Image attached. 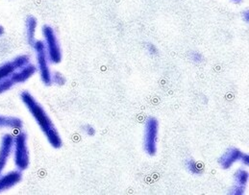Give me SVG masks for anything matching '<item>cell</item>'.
I'll return each instance as SVG.
<instances>
[{
	"label": "cell",
	"mask_w": 249,
	"mask_h": 195,
	"mask_svg": "<svg viewBox=\"0 0 249 195\" xmlns=\"http://www.w3.org/2000/svg\"><path fill=\"white\" fill-rule=\"evenodd\" d=\"M245 190L246 188H242V187H238V186H234L230 192V194L233 195H242L245 194Z\"/></svg>",
	"instance_id": "11"
},
{
	"label": "cell",
	"mask_w": 249,
	"mask_h": 195,
	"mask_svg": "<svg viewBox=\"0 0 249 195\" xmlns=\"http://www.w3.org/2000/svg\"><path fill=\"white\" fill-rule=\"evenodd\" d=\"M249 182V172L245 169H240L235 174V186L246 188Z\"/></svg>",
	"instance_id": "9"
},
{
	"label": "cell",
	"mask_w": 249,
	"mask_h": 195,
	"mask_svg": "<svg viewBox=\"0 0 249 195\" xmlns=\"http://www.w3.org/2000/svg\"><path fill=\"white\" fill-rule=\"evenodd\" d=\"M12 143H13L12 137L10 135H6L2 140V145L0 148V172L4 168L6 164V160L10 155L9 153L12 147Z\"/></svg>",
	"instance_id": "7"
},
{
	"label": "cell",
	"mask_w": 249,
	"mask_h": 195,
	"mask_svg": "<svg viewBox=\"0 0 249 195\" xmlns=\"http://www.w3.org/2000/svg\"><path fill=\"white\" fill-rule=\"evenodd\" d=\"M234 1H241V0H234Z\"/></svg>",
	"instance_id": "16"
},
{
	"label": "cell",
	"mask_w": 249,
	"mask_h": 195,
	"mask_svg": "<svg viewBox=\"0 0 249 195\" xmlns=\"http://www.w3.org/2000/svg\"><path fill=\"white\" fill-rule=\"evenodd\" d=\"M192 59H193V61H195L196 63H198V62L201 61V55L198 54V53H194V54L192 55Z\"/></svg>",
	"instance_id": "13"
},
{
	"label": "cell",
	"mask_w": 249,
	"mask_h": 195,
	"mask_svg": "<svg viewBox=\"0 0 249 195\" xmlns=\"http://www.w3.org/2000/svg\"><path fill=\"white\" fill-rule=\"evenodd\" d=\"M241 161H242L244 164L249 165V155H248V154H246V153H243L242 158H241Z\"/></svg>",
	"instance_id": "14"
},
{
	"label": "cell",
	"mask_w": 249,
	"mask_h": 195,
	"mask_svg": "<svg viewBox=\"0 0 249 195\" xmlns=\"http://www.w3.org/2000/svg\"><path fill=\"white\" fill-rule=\"evenodd\" d=\"M186 165H187V168L189 169V171L192 172L193 174H200L201 168H200L199 164L196 160L190 159V160H187Z\"/></svg>",
	"instance_id": "10"
},
{
	"label": "cell",
	"mask_w": 249,
	"mask_h": 195,
	"mask_svg": "<svg viewBox=\"0 0 249 195\" xmlns=\"http://www.w3.org/2000/svg\"><path fill=\"white\" fill-rule=\"evenodd\" d=\"M84 131H85V133H86L87 135H89V136H93L94 133H95L94 128L91 127L90 125H86V126L84 127Z\"/></svg>",
	"instance_id": "12"
},
{
	"label": "cell",
	"mask_w": 249,
	"mask_h": 195,
	"mask_svg": "<svg viewBox=\"0 0 249 195\" xmlns=\"http://www.w3.org/2000/svg\"><path fill=\"white\" fill-rule=\"evenodd\" d=\"M36 49L38 53V60H39V65H40V70L42 73V78L45 84H50L51 82V76L47 65V60L45 56V50H44V45L41 41H38L36 43Z\"/></svg>",
	"instance_id": "5"
},
{
	"label": "cell",
	"mask_w": 249,
	"mask_h": 195,
	"mask_svg": "<svg viewBox=\"0 0 249 195\" xmlns=\"http://www.w3.org/2000/svg\"><path fill=\"white\" fill-rule=\"evenodd\" d=\"M159 123L156 118L150 117L145 123L144 132V150L150 156H154L157 151V138H158Z\"/></svg>",
	"instance_id": "2"
},
{
	"label": "cell",
	"mask_w": 249,
	"mask_h": 195,
	"mask_svg": "<svg viewBox=\"0 0 249 195\" xmlns=\"http://www.w3.org/2000/svg\"><path fill=\"white\" fill-rule=\"evenodd\" d=\"M43 33H44V37L47 41V46H48V52H49V57L50 60L53 63H59L62 59V54H61V49L58 43L57 38L55 36L54 31L48 27L45 26L43 28Z\"/></svg>",
	"instance_id": "4"
},
{
	"label": "cell",
	"mask_w": 249,
	"mask_h": 195,
	"mask_svg": "<svg viewBox=\"0 0 249 195\" xmlns=\"http://www.w3.org/2000/svg\"><path fill=\"white\" fill-rule=\"evenodd\" d=\"M23 101L27 105L29 111L33 115L36 121L38 122L39 126L41 127L43 134L47 138L48 142L54 148H60L62 146V140L61 137L55 128L53 122L47 116L45 111L42 109V106L37 103V101L28 93L24 94Z\"/></svg>",
	"instance_id": "1"
},
{
	"label": "cell",
	"mask_w": 249,
	"mask_h": 195,
	"mask_svg": "<svg viewBox=\"0 0 249 195\" xmlns=\"http://www.w3.org/2000/svg\"><path fill=\"white\" fill-rule=\"evenodd\" d=\"M148 48H150V53H156V52H157V50H156L155 46H154V45H152V44H150V45L148 46Z\"/></svg>",
	"instance_id": "15"
},
{
	"label": "cell",
	"mask_w": 249,
	"mask_h": 195,
	"mask_svg": "<svg viewBox=\"0 0 249 195\" xmlns=\"http://www.w3.org/2000/svg\"><path fill=\"white\" fill-rule=\"evenodd\" d=\"M243 152H241L237 148H229L222 156L219 159V163L222 168L228 169L230 168L235 162L241 160Z\"/></svg>",
	"instance_id": "6"
},
{
	"label": "cell",
	"mask_w": 249,
	"mask_h": 195,
	"mask_svg": "<svg viewBox=\"0 0 249 195\" xmlns=\"http://www.w3.org/2000/svg\"><path fill=\"white\" fill-rule=\"evenodd\" d=\"M16 164L20 169H25L29 164L26 135L24 133H21L16 140Z\"/></svg>",
	"instance_id": "3"
},
{
	"label": "cell",
	"mask_w": 249,
	"mask_h": 195,
	"mask_svg": "<svg viewBox=\"0 0 249 195\" xmlns=\"http://www.w3.org/2000/svg\"><path fill=\"white\" fill-rule=\"evenodd\" d=\"M21 178V175L19 172H11L10 174H7L5 177L0 179V192L7 190L14 184H17Z\"/></svg>",
	"instance_id": "8"
}]
</instances>
